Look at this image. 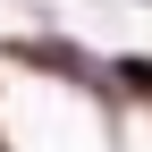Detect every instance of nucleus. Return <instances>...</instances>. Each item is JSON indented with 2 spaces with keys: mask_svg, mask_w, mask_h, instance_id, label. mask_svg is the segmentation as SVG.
<instances>
[{
  "mask_svg": "<svg viewBox=\"0 0 152 152\" xmlns=\"http://www.w3.org/2000/svg\"><path fill=\"white\" fill-rule=\"evenodd\" d=\"M127 76H135V85H144V93H152V59H127Z\"/></svg>",
  "mask_w": 152,
  "mask_h": 152,
  "instance_id": "1",
  "label": "nucleus"
}]
</instances>
